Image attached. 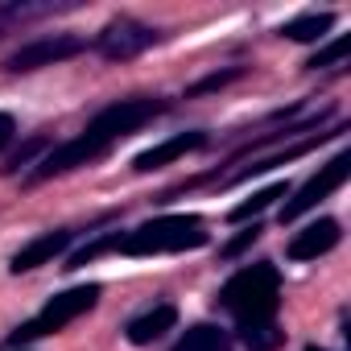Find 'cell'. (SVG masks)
<instances>
[{
    "instance_id": "cell-1",
    "label": "cell",
    "mask_w": 351,
    "mask_h": 351,
    "mask_svg": "<svg viewBox=\"0 0 351 351\" xmlns=\"http://www.w3.org/2000/svg\"><path fill=\"white\" fill-rule=\"evenodd\" d=\"M169 104L161 95H128V99H112L108 108H99L87 128L62 145H54L42 161H34V169L25 173V186H42L54 178H66V173L95 165L99 157H108L120 141H128L132 132H141L145 124H153Z\"/></svg>"
},
{
    "instance_id": "cell-2",
    "label": "cell",
    "mask_w": 351,
    "mask_h": 351,
    "mask_svg": "<svg viewBox=\"0 0 351 351\" xmlns=\"http://www.w3.org/2000/svg\"><path fill=\"white\" fill-rule=\"evenodd\" d=\"M211 240L207 223L199 215H157L132 232H112L99 236L95 244L79 248L71 256L66 269H83L87 261H95L99 252H120V256H178V252H195Z\"/></svg>"
},
{
    "instance_id": "cell-3",
    "label": "cell",
    "mask_w": 351,
    "mask_h": 351,
    "mask_svg": "<svg viewBox=\"0 0 351 351\" xmlns=\"http://www.w3.org/2000/svg\"><path fill=\"white\" fill-rule=\"evenodd\" d=\"M215 306L236 318V330L277 322V306H281V273H277V265L256 261V265L236 269L223 281V289L215 293Z\"/></svg>"
},
{
    "instance_id": "cell-4",
    "label": "cell",
    "mask_w": 351,
    "mask_h": 351,
    "mask_svg": "<svg viewBox=\"0 0 351 351\" xmlns=\"http://www.w3.org/2000/svg\"><path fill=\"white\" fill-rule=\"evenodd\" d=\"M99 285L95 281H87V285H75V289H62V293H54L34 318H25L21 326H13L9 335H5V343L9 347H25V343H38V339H50V335H58V330H66L75 318H83L87 310H95V302H99Z\"/></svg>"
},
{
    "instance_id": "cell-5",
    "label": "cell",
    "mask_w": 351,
    "mask_h": 351,
    "mask_svg": "<svg viewBox=\"0 0 351 351\" xmlns=\"http://www.w3.org/2000/svg\"><path fill=\"white\" fill-rule=\"evenodd\" d=\"M161 42H165L161 29L136 21V17H116V21H108V25L95 34L91 50H95L104 62H132V58H141L145 50L161 46Z\"/></svg>"
},
{
    "instance_id": "cell-6",
    "label": "cell",
    "mask_w": 351,
    "mask_h": 351,
    "mask_svg": "<svg viewBox=\"0 0 351 351\" xmlns=\"http://www.w3.org/2000/svg\"><path fill=\"white\" fill-rule=\"evenodd\" d=\"M91 42L79 38V34H42L34 42H25L21 50L9 54L5 71L9 75H34V71H46V66H58V62H71L79 54H87Z\"/></svg>"
},
{
    "instance_id": "cell-7",
    "label": "cell",
    "mask_w": 351,
    "mask_h": 351,
    "mask_svg": "<svg viewBox=\"0 0 351 351\" xmlns=\"http://www.w3.org/2000/svg\"><path fill=\"white\" fill-rule=\"evenodd\" d=\"M347 173H351V157L347 153H335L326 165H318V173L306 182V186H298V195L281 207V223H298L306 211H314L318 203H326L343 182H347Z\"/></svg>"
},
{
    "instance_id": "cell-8",
    "label": "cell",
    "mask_w": 351,
    "mask_h": 351,
    "mask_svg": "<svg viewBox=\"0 0 351 351\" xmlns=\"http://www.w3.org/2000/svg\"><path fill=\"white\" fill-rule=\"evenodd\" d=\"M79 236H83V228H50V232L34 236L29 244H21V248L13 252L9 273H13V277H21V273H34V269L50 265V261H54V256H62Z\"/></svg>"
},
{
    "instance_id": "cell-9",
    "label": "cell",
    "mask_w": 351,
    "mask_h": 351,
    "mask_svg": "<svg viewBox=\"0 0 351 351\" xmlns=\"http://www.w3.org/2000/svg\"><path fill=\"white\" fill-rule=\"evenodd\" d=\"M347 128H318V132H310V136H302V141H293L289 149H281V153H269V157H252V165H240L236 173H228L223 178V186H244L248 178H261V173H269V169H277V165H285V161H298V157H306V153H314L318 145H326V141H335V136H343Z\"/></svg>"
},
{
    "instance_id": "cell-10",
    "label": "cell",
    "mask_w": 351,
    "mask_h": 351,
    "mask_svg": "<svg viewBox=\"0 0 351 351\" xmlns=\"http://www.w3.org/2000/svg\"><path fill=\"white\" fill-rule=\"evenodd\" d=\"M207 145H211V136H207L203 128L173 132V136H165L161 145H153V149L136 153V157H132V173H153V169L173 165V161H182L186 153H199V149H207Z\"/></svg>"
},
{
    "instance_id": "cell-11",
    "label": "cell",
    "mask_w": 351,
    "mask_h": 351,
    "mask_svg": "<svg viewBox=\"0 0 351 351\" xmlns=\"http://www.w3.org/2000/svg\"><path fill=\"white\" fill-rule=\"evenodd\" d=\"M339 240H343L339 219H314V223H306V228L289 240L285 256H289V261H318V256L335 252V248H339Z\"/></svg>"
},
{
    "instance_id": "cell-12",
    "label": "cell",
    "mask_w": 351,
    "mask_h": 351,
    "mask_svg": "<svg viewBox=\"0 0 351 351\" xmlns=\"http://www.w3.org/2000/svg\"><path fill=\"white\" fill-rule=\"evenodd\" d=\"M173 326H178V306H173V302H157V306H149L145 314H136V318L124 326V339H128L132 347H149V343L165 339Z\"/></svg>"
},
{
    "instance_id": "cell-13",
    "label": "cell",
    "mask_w": 351,
    "mask_h": 351,
    "mask_svg": "<svg viewBox=\"0 0 351 351\" xmlns=\"http://www.w3.org/2000/svg\"><path fill=\"white\" fill-rule=\"evenodd\" d=\"M71 9H79L75 0H5L0 5V38H9L13 29H21V25H29V21H46V17H58V13H71Z\"/></svg>"
},
{
    "instance_id": "cell-14",
    "label": "cell",
    "mask_w": 351,
    "mask_h": 351,
    "mask_svg": "<svg viewBox=\"0 0 351 351\" xmlns=\"http://www.w3.org/2000/svg\"><path fill=\"white\" fill-rule=\"evenodd\" d=\"M330 29H335V13H306V17L285 21L281 25V38L285 42H322Z\"/></svg>"
},
{
    "instance_id": "cell-15",
    "label": "cell",
    "mask_w": 351,
    "mask_h": 351,
    "mask_svg": "<svg viewBox=\"0 0 351 351\" xmlns=\"http://www.w3.org/2000/svg\"><path fill=\"white\" fill-rule=\"evenodd\" d=\"M277 199H289V182H273V186H265V191H256L248 203H240V207H232L228 211V223H256V215L265 211V207H273Z\"/></svg>"
},
{
    "instance_id": "cell-16",
    "label": "cell",
    "mask_w": 351,
    "mask_h": 351,
    "mask_svg": "<svg viewBox=\"0 0 351 351\" xmlns=\"http://www.w3.org/2000/svg\"><path fill=\"white\" fill-rule=\"evenodd\" d=\"M173 351H228V330L215 326V322H199L178 339Z\"/></svg>"
},
{
    "instance_id": "cell-17",
    "label": "cell",
    "mask_w": 351,
    "mask_h": 351,
    "mask_svg": "<svg viewBox=\"0 0 351 351\" xmlns=\"http://www.w3.org/2000/svg\"><path fill=\"white\" fill-rule=\"evenodd\" d=\"M240 343L248 351H277L285 343V330L277 322H265V326H252V330H240Z\"/></svg>"
},
{
    "instance_id": "cell-18",
    "label": "cell",
    "mask_w": 351,
    "mask_h": 351,
    "mask_svg": "<svg viewBox=\"0 0 351 351\" xmlns=\"http://www.w3.org/2000/svg\"><path fill=\"white\" fill-rule=\"evenodd\" d=\"M244 75H248V66H228V71H215V75L199 79L195 87H186V99H199V95H207V91H223L228 83H236V79H244Z\"/></svg>"
},
{
    "instance_id": "cell-19",
    "label": "cell",
    "mask_w": 351,
    "mask_h": 351,
    "mask_svg": "<svg viewBox=\"0 0 351 351\" xmlns=\"http://www.w3.org/2000/svg\"><path fill=\"white\" fill-rule=\"evenodd\" d=\"M343 58H347V38H330V42L306 62V71H330V66H343Z\"/></svg>"
},
{
    "instance_id": "cell-20",
    "label": "cell",
    "mask_w": 351,
    "mask_h": 351,
    "mask_svg": "<svg viewBox=\"0 0 351 351\" xmlns=\"http://www.w3.org/2000/svg\"><path fill=\"white\" fill-rule=\"evenodd\" d=\"M261 236H265V228H261V223H252V228H244V232H240L236 240H228V244L219 248V256H223V261H232V256H240L244 248H252V244H256Z\"/></svg>"
},
{
    "instance_id": "cell-21",
    "label": "cell",
    "mask_w": 351,
    "mask_h": 351,
    "mask_svg": "<svg viewBox=\"0 0 351 351\" xmlns=\"http://www.w3.org/2000/svg\"><path fill=\"white\" fill-rule=\"evenodd\" d=\"M17 136V120L9 116V112H0V153H5L9 149V141Z\"/></svg>"
},
{
    "instance_id": "cell-22",
    "label": "cell",
    "mask_w": 351,
    "mask_h": 351,
    "mask_svg": "<svg viewBox=\"0 0 351 351\" xmlns=\"http://www.w3.org/2000/svg\"><path fill=\"white\" fill-rule=\"evenodd\" d=\"M306 351H322V347H306Z\"/></svg>"
},
{
    "instance_id": "cell-23",
    "label": "cell",
    "mask_w": 351,
    "mask_h": 351,
    "mask_svg": "<svg viewBox=\"0 0 351 351\" xmlns=\"http://www.w3.org/2000/svg\"><path fill=\"white\" fill-rule=\"evenodd\" d=\"M21 351H25V347H21Z\"/></svg>"
}]
</instances>
